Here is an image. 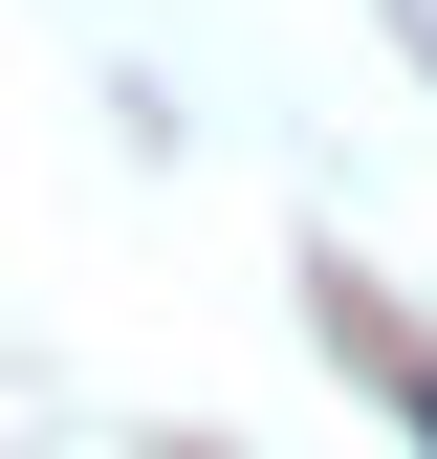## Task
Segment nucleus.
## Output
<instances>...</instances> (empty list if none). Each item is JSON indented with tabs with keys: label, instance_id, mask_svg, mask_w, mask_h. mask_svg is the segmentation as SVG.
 Here are the masks:
<instances>
[{
	"label": "nucleus",
	"instance_id": "obj_1",
	"mask_svg": "<svg viewBox=\"0 0 437 459\" xmlns=\"http://www.w3.org/2000/svg\"><path fill=\"white\" fill-rule=\"evenodd\" d=\"M372 372H394V416H416V437H437V351H372Z\"/></svg>",
	"mask_w": 437,
	"mask_h": 459
}]
</instances>
